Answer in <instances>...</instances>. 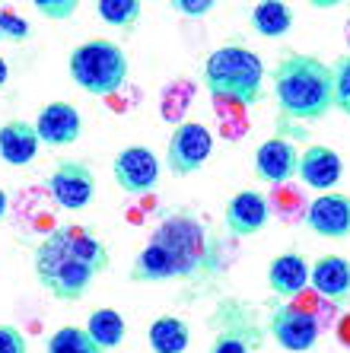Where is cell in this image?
I'll return each mask as SVG.
<instances>
[{
    "mask_svg": "<svg viewBox=\"0 0 350 353\" xmlns=\"http://www.w3.org/2000/svg\"><path fill=\"white\" fill-rule=\"evenodd\" d=\"M32 268L41 290H48L57 303H77L93 280L112 268V255L86 226H57L35 245Z\"/></svg>",
    "mask_w": 350,
    "mask_h": 353,
    "instance_id": "6da1fadb",
    "label": "cell"
},
{
    "mask_svg": "<svg viewBox=\"0 0 350 353\" xmlns=\"http://www.w3.org/2000/svg\"><path fill=\"white\" fill-rule=\"evenodd\" d=\"M271 77L277 115L284 121H318L331 112V67L322 58L290 51Z\"/></svg>",
    "mask_w": 350,
    "mask_h": 353,
    "instance_id": "7a4b0ae2",
    "label": "cell"
},
{
    "mask_svg": "<svg viewBox=\"0 0 350 353\" xmlns=\"http://www.w3.org/2000/svg\"><path fill=\"white\" fill-rule=\"evenodd\" d=\"M204 90L220 102L233 105H258L264 99V64L255 51L242 45L213 48L201 70Z\"/></svg>",
    "mask_w": 350,
    "mask_h": 353,
    "instance_id": "3957f363",
    "label": "cell"
},
{
    "mask_svg": "<svg viewBox=\"0 0 350 353\" xmlns=\"http://www.w3.org/2000/svg\"><path fill=\"white\" fill-rule=\"evenodd\" d=\"M67 70H70V80L86 90L90 96H115V92L124 86L130 74L128 54L118 41L112 39H86L83 45H77L70 51V61H67Z\"/></svg>",
    "mask_w": 350,
    "mask_h": 353,
    "instance_id": "277c9868",
    "label": "cell"
},
{
    "mask_svg": "<svg viewBox=\"0 0 350 353\" xmlns=\"http://www.w3.org/2000/svg\"><path fill=\"white\" fill-rule=\"evenodd\" d=\"M150 239L172 255L182 280H195L211 268V242H207V232H204L201 220H197L195 214H188V210L169 214L156 226V232Z\"/></svg>",
    "mask_w": 350,
    "mask_h": 353,
    "instance_id": "5b68a950",
    "label": "cell"
},
{
    "mask_svg": "<svg viewBox=\"0 0 350 353\" xmlns=\"http://www.w3.org/2000/svg\"><path fill=\"white\" fill-rule=\"evenodd\" d=\"M45 188L55 197L57 207H64V210H86L93 204V197H96V175L80 159H61L51 169Z\"/></svg>",
    "mask_w": 350,
    "mask_h": 353,
    "instance_id": "8992f818",
    "label": "cell"
},
{
    "mask_svg": "<svg viewBox=\"0 0 350 353\" xmlns=\"http://www.w3.org/2000/svg\"><path fill=\"white\" fill-rule=\"evenodd\" d=\"M213 153V134L201 121H182L169 137L166 163L172 175H191L197 172Z\"/></svg>",
    "mask_w": 350,
    "mask_h": 353,
    "instance_id": "52a82bcc",
    "label": "cell"
},
{
    "mask_svg": "<svg viewBox=\"0 0 350 353\" xmlns=\"http://www.w3.org/2000/svg\"><path fill=\"white\" fill-rule=\"evenodd\" d=\"M268 328H271V337L290 353L312 350V347L318 344V334H322V325H318L306 309L290 305V303H277L274 309H271Z\"/></svg>",
    "mask_w": 350,
    "mask_h": 353,
    "instance_id": "ba28073f",
    "label": "cell"
},
{
    "mask_svg": "<svg viewBox=\"0 0 350 353\" xmlns=\"http://www.w3.org/2000/svg\"><path fill=\"white\" fill-rule=\"evenodd\" d=\"M112 175L115 185L124 194H147L159 185V159L153 157V150L144 143L124 147L112 163Z\"/></svg>",
    "mask_w": 350,
    "mask_h": 353,
    "instance_id": "9c48e42d",
    "label": "cell"
},
{
    "mask_svg": "<svg viewBox=\"0 0 350 353\" xmlns=\"http://www.w3.org/2000/svg\"><path fill=\"white\" fill-rule=\"evenodd\" d=\"M306 226L322 239H347L350 236V194L325 191L306 207Z\"/></svg>",
    "mask_w": 350,
    "mask_h": 353,
    "instance_id": "30bf717a",
    "label": "cell"
},
{
    "mask_svg": "<svg viewBox=\"0 0 350 353\" xmlns=\"http://www.w3.org/2000/svg\"><path fill=\"white\" fill-rule=\"evenodd\" d=\"M32 124H35V134H39V143H48V147L77 143L83 134V118L77 112V105H70V102H51V105H45Z\"/></svg>",
    "mask_w": 350,
    "mask_h": 353,
    "instance_id": "8fae6325",
    "label": "cell"
},
{
    "mask_svg": "<svg viewBox=\"0 0 350 353\" xmlns=\"http://www.w3.org/2000/svg\"><path fill=\"white\" fill-rule=\"evenodd\" d=\"M271 220V204L268 197L258 194V191H239V194L229 197L226 214H223V223L226 230L239 239L258 236Z\"/></svg>",
    "mask_w": 350,
    "mask_h": 353,
    "instance_id": "7c38bea8",
    "label": "cell"
},
{
    "mask_svg": "<svg viewBox=\"0 0 350 353\" xmlns=\"http://www.w3.org/2000/svg\"><path fill=\"white\" fill-rule=\"evenodd\" d=\"M296 175H300L302 185H309L315 191H331L344 175V163L338 157V150L325 147V143H312L300 153V163H296Z\"/></svg>",
    "mask_w": 350,
    "mask_h": 353,
    "instance_id": "4fadbf2b",
    "label": "cell"
},
{
    "mask_svg": "<svg viewBox=\"0 0 350 353\" xmlns=\"http://www.w3.org/2000/svg\"><path fill=\"white\" fill-rule=\"evenodd\" d=\"M309 287L325 303H350V261L341 255H322L309 264Z\"/></svg>",
    "mask_w": 350,
    "mask_h": 353,
    "instance_id": "5bb4252c",
    "label": "cell"
},
{
    "mask_svg": "<svg viewBox=\"0 0 350 353\" xmlns=\"http://www.w3.org/2000/svg\"><path fill=\"white\" fill-rule=\"evenodd\" d=\"M300 153L286 137H271L255 150V175L268 185H286L296 175Z\"/></svg>",
    "mask_w": 350,
    "mask_h": 353,
    "instance_id": "9a60e30c",
    "label": "cell"
},
{
    "mask_svg": "<svg viewBox=\"0 0 350 353\" xmlns=\"http://www.w3.org/2000/svg\"><path fill=\"white\" fill-rule=\"evenodd\" d=\"M39 134L35 124L13 118V121L0 124V159L7 165H29L39 157Z\"/></svg>",
    "mask_w": 350,
    "mask_h": 353,
    "instance_id": "2e32d148",
    "label": "cell"
},
{
    "mask_svg": "<svg viewBox=\"0 0 350 353\" xmlns=\"http://www.w3.org/2000/svg\"><path fill=\"white\" fill-rule=\"evenodd\" d=\"M268 287L277 296H300L309 287V261L300 252H284V255L271 258L268 264Z\"/></svg>",
    "mask_w": 350,
    "mask_h": 353,
    "instance_id": "e0dca14e",
    "label": "cell"
},
{
    "mask_svg": "<svg viewBox=\"0 0 350 353\" xmlns=\"http://www.w3.org/2000/svg\"><path fill=\"white\" fill-rule=\"evenodd\" d=\"M130 280L134 283H169V280H182V277L169 252L150 239L147 245L137 252L134 264H130Z\"/></svg>",
    "mask_w": 350,
    "mask_h": 353,
    "instance_id": "ac0fdd59",
    "label": "cell"
},
{
    "mask_svg": "<svg viewBox=\"0 0 350 353\" xmlns=\"http://www.w3.org/2000/svg\"><path fill=\"white\" fill-rule=\"evenodd\" d=\"M147 344L153 353H185L191 344V328L179 315H159L150 321Z\"/></svg>",
    "mask_w": 350,
    "mask_h": 353,
    "instance_id": "d6986e66",
    "label": "cell"
},
{
    "mask_svg": "<svg viewBox=\"0 0 350 353\" xmlns=\"http://www.w3.org/2000/svg\"><path fill=\"white\" fill-rule=\"evenodd\" d=\"M249 26H252V32L264 35V39H280L293 29V10H290V3H280V0H264L252 10Z\"/></svg>",
    "mask_w": 350,
    "mask_h": 353,
    "instance_id": "ffe728a7",
    "label": "cell"
},
{
    "mask_svg": "<svg viewBox=\"0 0 350 353\" xmlns=\"http://www.w3.org/2000/svg\"><path fill=\"white\" fill-rule=\"evenodd\" d=\"M86 334L93 337V344L99 350H115V347L124 344V334H128V325H124L121 312H115V309H96L90 312L86 319Z\"/></svg>",
    "mask_w": 350,
    "mask_h": 353,
    "instance_id": "44dd1931",
    "label": "cell"
},
{
    "mask_svg": "<svg viewBox=\"0 0 350 353\" xmlns=\"http://www.w3.org/2000/svg\"><path fill=\"white\" fill-rule=\"evenodd\" d=\"M140 10H144L140 0H99L96 3L99 19L106 26H112V29H121V32H134Z\"/></svg>",
    "mask_w": 350,
    "mask_h": 353,
    "instance_id": "7402d4cb",
    "label": "cell"
},
{
    "mask_svg": "<svg viewBox=\"0 0 350 353\" xmlns=\"http://www.w3.org/2000/svg\"><path fill=\"white\" fill-rule=\"evenodd\" d=\"M45 353H102L93 337L86 334V328H77V325H61L55 334L48 337Z\"/></svg>",
    "mask_w": 350,
    "mask_h": 353,
    "instance_id": "603a6c76",
    "label": "cell"
},
{
    "mask_svg": "<svg viewBox=\"0 0 350 353\" xmlns=\"http://www.w3.org/2000/svg\"><path fill=\"white\" fill-rule=\"evenodd\" d=\"M331 108L350 118V54H341L331 64Z\"/></svg>",
    "mask_w": 350,
    "mask_h": 353,
    "instance_id": "cb8c5ba5",
    "label": "cell"
},
{
    "mask_svg": "<svg viewBox=\"0 0 350 353\" xmlns=\"http://www.w3.org/2000/svg\"><path fill=\"white\" fill-rule=\"evenodd\" d=\"M29 35H32V29H29V23H26L19 13H13V10H0V39L26 41Z\"/></svg>",
    "mask_w": 350,
    "mask_h": 353,
    "instance_id": "d4e9b609",
    "label": "cell"
},
{
    "mask_svg": "<svg viewBox=\"0 0 350 353\" xmlns=\"http://www.w3.org/2000/svg\"><path fill=\"white\" fill-rule=\"evenodd\" d=\"M35 10L51 23H64L77 13V0H35Z\"/></svg>",
    "mask_w": 350,
    "mask_h": 353,
    "instance_id": "484cf974",
    "label": "cell"
},
{
    "mask_svg": "<svg viewBox=\"0 0 350 353\" xmlns=\"http://www.w3.org/2000/svg\"><path fill=\"white\" fill-rule=\"evenodd\" d=\"M211 353H252V344L239 331H223L211 344Z\"/></svg>",
    "mask_w": 350,
    "mask_h": 353,
    "instance_id": "4316f807",
    "label": "cell"
},
{
    "mask_svg": "<svg viewBox=\"0 0 350 353\" xmlns=\"http://www.w3.org/2000/svg\"><path fill=\"white\" fill-rule=\"evenodd\" d=\"M0 353H29L23 331L13 325H0Z\"/></svg>",
    "mask_w": 350,
    "mask_h": 353,
    "instance_id": "83f0119b",
    "label": "cell"
},
{
    "mask_svg": "<svg viewBox=\"0 0 350 353\" xmlns=\"http://www.w3.org/2000/svg\"><path fill=\"white\" fill-rule=\"evenodd\" d=\"M175 13H185V17H207L217 3L213 0H172L169 3Z\"/></svg>",
    "mask_w": 350,
    "mask_h": 353,
    "instance_id": "f1b7e54d",
    "label": "cell"
},
{
    "mask_svg": "<svg viewBox=\"0 0 350 353\" xmlns=\"http://www.w3.org/2000/svg\"><path fill=\"white\" fill-rule=\"evenodd\" d=\"M341 341H344V347H350V315L341 321Z\"/></svg>",
    "mask_w": 350,
    "mask_h": 353,
    "instance_id": "f546056e",
    "label": "cell"
},
{
    "mask_svg": "<svg viewBox=\"0 0 350 353\" xmlns=\"http://www.w3.org/2000/svg\"><path fill=\"white\" fill-rule=\"evenodd\" d=\"M7 210H10V197H7V191L0 188V220L7 216Z\"/></svg>",
    "mask_w": 350,
    "mask_h": 353,
    "instance_id": "4dcf8cb0",
    "label": "cell"
},
{
    "mask_svg": "<svg viewBox=\"0 0 350 353\" xmlns=\"http://www.w3.org/2000/svg\"><path fill=\"white\" fill-rule=\"evenodd\" d=\"M7 80H10V67H7V61L0 58V86H7Z\"/></svg>",
    "mask_w": 350,
    "mask_h": 353,
    "instance_id": "1f68e13d",
    "label": "cell"
}]
</instances>
